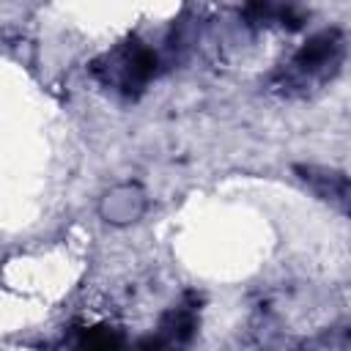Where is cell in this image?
<instances>
[{
  "instance_id": "cell-3",
  "label": "cell",
  "mask_w": 351,
  "mask_h": 351,
  "mask_svg": "<svg viewBox=\"0 0 351 351\" xmlns=\"http://www.w3.org/2000/svg\"><path fill=\"white\" fill-rule=\"evenodd\" d=\"M192 326H195V321L189 313L170 315V324H165L156 332V337H151L145 343V351H176L178 346H184L192 337Z\"/></svg>"
},
{
  "instance_id": "cell-5",
  "label": "cell",
  "mask_w": 351,
  "mask_h": 351,
  "mask_svg": "<svg viewBox=\"0 0 351 351\" xmlns=\"http://www.w3.org/2000/svg\"><path fill=\"white\" fill-rule=\"evenodd\" d=\"M121 337L107 329V326H96V329H88L77 346V351H121Z\"/></svg>"
},
{
  "instance_id": "cell-2",
  "label": "cell",
  "mask_w": 351,
  "mask_h": 351,
  "mask_svg": "<svg viewBox=\"0 0 351 351\" xmlns=\"http://www.w3.org/2000/svg\"><path fill=\"white\" fill-rule=\"evenodd\" d=\"M110 63H115L112 69H110V77L121 85V90H126V93H132V90H137V88H143L151 77H154V71H156V55L148 49V47H143V44H129V47H123L121 52H115L112 58H110Z\"/></svg>"
},
{
  "instance_id": "cell-1",
  "label": "cell",
  "mask_w": 351,
  "mask_h": 351,
  "mask_svg": "<svg viewBox=\"0 0 351 351\" xmlns=\"http://www.w3.org/2000/svg\"><path fill=\"white\" fill-rule=\"evenodd\" d=\"M343 58V38L337 30H324L318 36H313L296 55H293V74L299 80H326L337 71Z\"/></svg>"
},
{
  "instance_id": "cell-4",
  "label": "cell",
  "mask_w": 351,
  "mask_h": 351,
  "mask_svg": "<svg viewBox=\"0 0 351 351\" xmlns=\"http://www.w3.org/2000/svg\"><path fill=\"white\" fill-rule=\"evenodd\" d=\"M296 173H302V178L310 181L326 200H337L340 208L346 206L348 181H346L343 173H335V170H315V167H296Z\"/></svg>"
}]
</instances>
